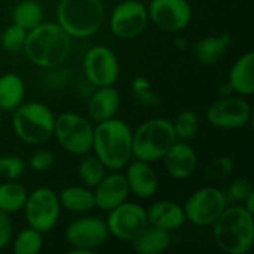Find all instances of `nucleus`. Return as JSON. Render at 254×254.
<instances>
[{
    "label": "nucleus",
    "mask_w": 254,
    "mask_h": 254,
    "mask_svg": "<svg viewBox=\"0 0 254 254\" xmlns=\"http://www.w3.org/2000/svg\"><path fill=\"white\" fill-rule=\"evenodd\" d=\"M71 49V37L54 22H40L30 31L24 45L27 58L37 67L54 68L63 64Z\"/></svg>",
    "instance_id": "obj_1"
},
{
    "label": "nucleus",
    "mask_w": 254,
    "mask_h": 254,
    "mask_svg": "<svg viewBox=\"0 0 254 254\" xmlns=\"http://www.w3.org/2000/svg\"><path fill=\"white\" fill-rule=\"evenodd\" d=\"M92 150L109 170L119 171L132 159V131L119 119L98 122L92 132Z\"/></svg>",
    "instance_id": "obj_2"
},
{
    "label": "nucleus",
    "mask_w": 254,
    "mask_h": 254,
    "mask_svg": "<svg viewBox=\"0 0 254 254\" xmlns=\"http://www.w3.org/2000/svg\"><path fill=\"white\" fill-rule=\"evenodd\" d=\"M217 246L228 254H246L254 244L253 214L244 207H226L213 223Z\"/></svg>",
    "instance_id": "obj_3"
},
{
    "label": "nucleus",
    "mask_w": 254,
    "mask_h": 254,
    "mask_svg": "<svg viewBox=\"0 0 254 254\" xmlns=\"http://www.w3.org/2000/svg\"><path fill=\"white\" fill-rule=\"evenodd\" d=\"M103 19L101 0H61L57 7V24L70 37L85 39L95 34Z\"/></svg>",
    "instance_id": "obj_4"
},
{
    "label": "nucleus",
    "mask_w": 254,
    "mask_h": 254,
    "mask_svg": "<svg viewBox=\"0 0 254 254\" xmlns=\"http://www.w3.org/2000/svg\"><path fill=\"white\" fill-rule=\"evenodd\" d=\"M176 140L171 121L165 118L149 119L132 132V158L149 164L159 161Z\"/></svg>",
    "instance_id": "obj_5"
},
{
    "label": "nucleus",
    "mask_w": 254,
    "mask_h": 254,
    "mask_svg": "<svg viewBox=\"0 0 254 254\" xmlns=\"http://www.w3.org/2000/svg\"><path fill=\"white\" fill-rule=\"evenodd\" d=\"M55 116L42 103L18 106L12 118V127L19 140L27 144H42L54 135Z\"/></svg>",
    "instance_id": "obj_6"
},
{
    "label": "nucleus",
    "mask_w": 254,
    "mask_h": 254,
    "mask_svg": "<svg viewBox=\"0 0 254 254\" xmlns=\"http://www.w3.org/2000/svg\"><path fill=\"white\" fill-rule=\"evenodd\" d=\"M94 128L88 121L76 113H63L55 118L54 135L64 150L83 156L92 150Z\"/></svg>",
    "instance_id": "obj_7"
},
{
    "label": "nucleus",
    "mask_w": 254,
    "mask_h": 254,
    "mask_svg": "<svg viewBox=\"0 0 254 254\" xmlns=\"http://www.w3.org/2000/svg\"><path fill=\"white\" fill-rule=\"evenodd\" d=\"M22 210L28 226L40 234H46L55 228L60 219L61 205L58 195L52 189L39 188L28 193Z\"/></svg>",
    "instance_id": "obj_8"
},
{
    "label": "nucleus",
    "mask_w": 254,
    "mask_h": 254,
    "mask_svg": "<svg viewBox=\"0 0 254 254\" xmlns=\"http://www.w3.org/2000/svg\"><path fill=\"white\" fill-rule=\"evenodd\" d=\"M228 207V196L217 188H202L193 192L183 210L186 220L196 226L213 225Z\"/></svg>",
    "instance_id": "obj_9"
},
{
    "label": "nucleus",
    "mask_w": 254,
    "mask_h": 254,
    "mask_svg": "<svg viewBox=\"0 0 254 254\" xmlns=\"http://www.w3.org/2000/svg\"><path fill=\"white\" fill-rule=\"evenodd\" d=\"M109 234L122 241L135 240L149 225L146 210L134 202H122L109 211L106 220Z\"/></svg>",
    "instance_id": "obj_10"
},
{
    "label": "nucleus",
    "mask_w": 254,
    "mask_h": 254,
    "mask_svg": "<svg viewBox=\"0 0 254 254\" xmlns=\"http://www.w3.org/2000/svg\"><path fill=\"white\" fill-rule=\"evenodd\" d=\"M147 19V9L141 1L125 0L115 7L110 16V27L116 37L129 40L146 30Z\"/></svg>",
    "instance_id": "obj_11"
},
{
    "label": "nucleus",
    "mask_w": 254,
    "mask_h": 254,
    "mask_svg": "<svg viewBox=\"0 0 254 254\" xmlns=\"http://www.w3.org/2000/svg\"><path fill=\"white\" fill-rule=\"evenodd\" d=\"M83 71L94 86H112L119 76V63L107 46H94L85 54Z\"/></svg>",
    "instance_id": "obj_12"
},
{
    "label": "nucleus",
    "mask_w": 254,
    "mask_h": 254,
    "mask_svg": "<svg viewBox=\"0 0 254 254\" xmlns=\"http://www.w3.org/2000/svg\"><path fill=\"white\" fill-rule=\"evenodd\" d=\"M147 15L161 30L179 33L189 25L192 7L188 0H152Z\"/></svg>",
    "instance_id": "obj_13"
},
{
    "label": "nucleus",
    "mask_w": 254,
    "mask_h": 254,
    "mask_svg": "<svg viewBox=\"0 0 254 254\" xmlns=\"http://www.w3.org/2000/svg\"><path fill=\"white\" fill-rule=\"evenodd\" d=\"M109 237L106 222L86 216L71 222L65 229V240L73 249H82L92 254L94 249L103 246Z\"/></svg>",
    "instance_id": "obj_14"
},
{
    "label": "nucleus",
    "mask_w": 254,
    "mask_h": 254,
    "mask_svg": "<svg viewBox=\"0 0 254 254\" xmlns=\"http://www.w3.org/2000/svg\"><path fill=\"white\" fill-rule=\"evenodd\" d=\"M210 124L222 129H238L249 124L252 118L250 104L240 97H225L208 109Z\"/></svg>",
    "instance_id": "obj_15"
},
{
    "label": "nucleus",
    "mask_w": 254,
    "mask_h": 254,
    "mask_svg": "<svg viewBox=\"0 0 254 254\" xmlns=\"http://www.w3.org/2000/svg\"><path fill=\"white\" fill-rule=\"evenodd\" d=\"M128 193H129V188L124 174L112 173L109 176H104L101 182L95 186V192H94L95 207L101 208L103 211H110L115 207L125 202Z\"/></svg>",
    "instance_id": "obj_16"
},
{
    "label": "nucleus",
    "mask_w": 254,
    "mask_h": 254,
    "mask_svg": "<svg viewBox=\"0 0 254 254\" xmlns=\"http://www.w3.org/2000/svg\"><path fill=\"white\" fill-rule=\"evenodd\" d=\"M164 164L168 174L177 180L190 177L198 165V158L195 150L188 141L176 140V143L164 155Z\"/></svg>",
    "instance_id": "obj_17"
},
{
    "label": "nucleus",
    "mask_w": 254,
    "mask_h": 254,
    "mask_svg": "<svg viewBox=\"0 0 254 254\" xmlns=\"http://www.w3.org/2000/svg\"><path fill=\"white\" fill-rule=\"evenodd\" d=\"M129 164V162H128ZM129 192L141 199L152 198L158 190V176L149 162L135 159L129 164L125 174Z\"/></svg>",
    "instance_id": "obj_18"
},
{
    "label": "nucleus",
    "mask_w": 254,
    "mask_h": 254,
    "mask_svg": "<svg viewBox=\"0 0 254 254\" xmlns=\"http://www.w3.org/2000/svg\"><path fill=\"white\" fill-rule=\"evenodd\" d=\"M146 213H147V222L150 226L164 229L167 232L177 231L186 223L183 207L173 201L155 202Z\"/></svg>",
    "instance_id": "obj_19"
},
{
    "label": "nucleus",
    "mask_w": 254,
    "mask_h": 254,
    "mask_svg": "<svg viewBox=\"0 0 254 254\" xmlns=\"http://www.w3.org/2000/svg\"><path fill=\"white\" fill-rule=\"evenodd\" d=\"M119 104L121 98L118 91L112 86H103L98 88L89 98L88 113L92 118V121L98 124L115 118V115L119 110Z\"/></svg>",
    "instance_id": "obj_20"
},
{
    "label": "nucleus",
    "mask_w": 254,
    "mask_h": 254,
    "mask_svg": "<svg viewBox=\"0 0 254 254\" xmlns=\"http://www.w3.org/2000/svg\"><path fill=\"white\" fill-rule=\"evenodd\" d=\"M254 55L253 52H247L240 57L237 63L232 65L229 73V86L235 92L241 95H252L254 92Z\"/></svg>",
    "instance_id": "obj_21"
},
{
    "label": "nucleus",
    "mask_w": 254,
    "mask_h": 254,
    "mask_svg": "<svg viewBox=\"0 0 254 254\" xmlns=\"http://www.w3.org/2000/svg\"><path fill=\"white\" fill-rule=\"evenodd\" d=\"M132 243L134 250L140 254H161L168 249L171 238L170 232L147 225L144 231L132 240Z\"/></svg>",
    "instance_id": "obj_22"
},
{
    "label": "nucleus",
    "mask_w": 254,
    "mask_h": 254,
    "mask_svg": "<svg viewBox=\"0 0 254 254\" xmlns=\"http://www.w3.org/2000/svg\"><path fill=\"white\" fill-rule=\"evenodd\" d=\"M25 85L15 73L0 76V110H15L24 100Z\"/></svg>",
    "instance_id": "obj_23"
},
{
    "label": "nucleus",
    "mask_w": 254,
    "mask_h": 254,
    "mask_svg": "<svg viewBox=\"0 0 254 254\" xmlns=\"http://www.w3.org/2000/svg\"><path fill=\"white\" fill-rule=\"evenodd\" d=\"M60 205L71 213H88L95 207L94 193L86 188L70 186L61 190L58 195Z\"/></svg>",
    "instance_id": "obj_24"
},
{
    "label": "nucleus",
    "mask_w": 254,
    "mask_h": 254,
    "mask_svg": "<svg viewBox=\"0 0 254 254\" xmlns=\"http://www.w3.org/2000/svg\"><path fill=\"white\" fill-rule=\"evenodd\" d=\"M228 46V36H208L195 45V57L201 64L213 65L223 58Z\"/></svg>",
    "instance_id": "obj_25"
},
{
    "label": "nucleus",
    "mask_w": 254,
    "mask_h": 254,
    "mask_svg": "<svg viewBox=\"0 0 254 254\" xmlns=\"http://www.w3.org/2000/svg\"><path fill=\"white\" fill-rule=\"evenodd\" d=\"M43 10L36 0H21L12 10V22L30 31L42 22Z\"/></svg>",
    "instance_id": "obj_26"
},
{
    "label": "nucleus",
    "mask_w": 254,
    "mask_h": 254,
    "mask_svg": "<svg viewBox=\"0 0 254 254\" xmlns=\"http://www.w3.org/2000/svg\"><path fill=\"white\" fill-rule=\"evenodd\" d=\"M27 190L22 185L9 180L7 183L0 185V210L4 213H16L24 208L27 201Z\"/></svg>",
    "instance_id": "obj_27"
},
{
    "label": "nucleus",
    "mask_w": 254,
    "mask_h": 254,
    "mask_svg": "<svg viewBox=\"0 0 254 254\" xmlns=\"http://www.w3.org/2000/svg\"><path fill=\"white\" fill-rule=\"evenodd\" d=\"M77 174L85 186L95 188L101 182V179L106 176V167L95 155L92 156L86 153L83 155V159L80 161L77 167Z\"/></svg>",
    "instance_id": "obj_28"
},
{
    "label": "nucleus",
    "mask_w": 254,
    "mask_h": 254,
    "mask_svg": "<svg viewBox=\"0 0 254 254\" xmlns=\"http://www.w3.org/2000/svg\"><path fill=\"white\" fill-rule=\"evenodd\" d=\"M173 129L177 140L190 141L192 138H195L198 132V116L190 110H185L179 113L173 122Z\"/></svg>",
    "instance_id": "obj_29"
},
{
    "label": "nucleus",
    "mask_w": 254,
    "mask_h": 254,
    "mask_svg": "<svg viewBox=\"0 0 254 254\" xmlns=\"http://www.w3.org/2000/svg\"><path fill=\"white\" fill-rule=\"evenodd\" d=\"M42 234L33 228L22 229L13 241V252L16 254H37L42 249Z\"/></svg>",
    "instance_id": "obj_30"
},
{
    "label": "nucleus",
    "mask_w": 254,
    "mask_h": 254,
    "mask_svg": "<svg viewBox=\"0 0 254 254\" xmlns=\"http://www.w3.org/2000/svg\"><path fill=\"white\" fill-rule=\"evenodd\" d=\"M25 39L27 30L12 22L1 34V48L9 54H16L24 49Z\"/></svg>",
    "instance_id": "obj_31"
},
{
    "label": "nucleus",
    "mask_w": 254,
    "mask_h": 254,
    "mask_svg": "<svg viewBox=\"0 0 254 254\" xmlns=\"http://www.w3.org/2000/svg\"><path fill=\"white\" fill-rule=\"evenodd\" d=\"M234 171V162L229 156H217L205 167V177L211 182L226 180Z\"/></svg>",
    "instance_id": "obj_32"
},
{
    "label": "nucleus",
    "mask_w": 254,
    "mask_h": 254,
    "mask_svg": "<svg viewBox=\"0 0 254 254\" xmlns=\"http://www.w3.org/2000/svg\"><path fill=\"white\" fill-rule=\"evenodd\" d=\"M25 171V162L19 156L15 155H3L0 156V177L7 180H16Z\"/></svg>",
    "instance_id": "obj_33"
},
{
    "label": "nucleus",
    "mask_w": 254,
    "mask_h": 254,
    "mask_svg": "<svg viewBox=\"0 0 254 254\" xmlns=\"http://www.w3.org/2000/svg\"><path fill=\"white\" fill-rule=\"evenodd\" d=\"M253 192V185L249 179H237L229 188V198L235 202H244V199Z\"/></svg>",
    "instance_id": "obj_34"
},
{
    "label": "nucleus",
    "mask_w": 254,
    "mask_h": 254,
    "mask_svg": "<svg viewBox=\"0 0 254 254\" xmlns=\"http://www.w3.org/2000/svg\"><path fill=\"white\" fill-rule=\"evenodd\" d=\"M54 153L49 152V150H45V149H40V150H36L31 158H30V167L34 170V171H46L49 170L52 165H54Z\"/></svg>",
    "instance_id": "obj_35"
},
{
    "label": "nucleus",
    "mask_w": 254,
    "mask_h": 254,
    "mask_svg": "<svg viewBox=\"0 0 254 254\" xmlns=\"http://www.w3.org/2000/svg\"><path fill=\"white\" fill-rule=\"evenodd\" d=\"M12 240V225L7 213L0 210V250L6 249Z\"/></svg>",
    "instance_id": "obj_36"
},
{
    "label": "nucleus",
    "mask_w": 254,
    "mask_h": 254,
    "mask_svg": "<svg viewBox=\"0 0 254 254\" xmlns=\"http://www.w3.org/2000/svg\"><path fill=\"white\" fill-rule=\"evenodd\" d=\"M132 89L135 92L137 97H140L141 100H146L149 101L150 98H156L152 92H150V88H149V82L144 79V77H137L132 83Z\"/></svg>",
    "instance_id": "obj_37"
},
{
    "label": "nucleus",
    "mask_w": 254,
    "mask_h": 254,
    "mask_svg": "<svg viewBox=\"0 0 254 254\" xmlns=\"http://www.w3.org/2000/svg\"><path fill=\"white\" fill-rule=\"evenodd\" d=\"M243 204H244V208H246L247 211H250V213L254 216V192L244 199V202H243Z\"/></svg>",
    "instance_id": "obj_38"
},
{
    "label": "nucleus",
    "mask_w": 254,
    "mask_h": 254,
    "mask_svg": "<svg viewBox=\"0 0 254 254\" xmlns=\"http://www.w3.org/2000/svg\"><path fill=\"white\" fill-rule=\"evenodd\" d=\"M0 119H1V110H0Z\"/></svg>",
    "instance_id": "obj_39"
},
{
    "label": "nucleus",
    "mask_w": 254,
    "mask_h": 254,
    "mask_svg": "<svg viewBox=\"0 0 254 254\" xmlns=\"http://www.w3.org/2000/svg\"><path fill=\"white\" fill-rule=\"evenodd\" d=\"M138 1H141V0H138Z\"/></svg>",
    "instance_id": "obj_40"
}]
</instances>
